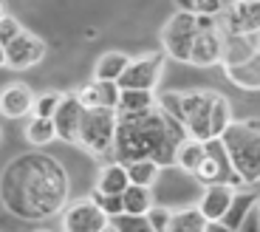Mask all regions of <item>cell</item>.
I'll list each match as a JSON object with an SVG mask.
<instances>
[{
	"instance_id": "cell-34",
	"label": "cell",
	"mask_w": 260,
	"mask_h": 232,
	"mask_svg": "<svg viewBox=\"0 0 260 232\" xmlns=\"http://www.w3.org/2000/svg\"><path fill=\"white\" fill-rule=\"evenodd\" d=\"M3 14H6V6H3V0H0V17H3Z\"/></svg>"
},
{
	"instance_id": "cell-14",
	"label": "cell",
	"mask_w": 260,
	"mask_h": 232,
	"mask_svg": "<svg viewBox=\"0 0 260 232\" xmlns=\"http://www.w3.org/2000/svg\"><path fill=\"white\" fill-rule=\"evenodd\" d=\"M257 54V32L249 34H221V63L238 65Z\"/></svg>"
},
{
	"instance_id": "cell-16",
	"label": "cell",
	"mask_w": 260,
	"mask_h": 232,
	"mask_svg": "<svg viewBox=\"0 0 260 232\" xmlns=\"http://www.w3.org/2000/svg\"><path fill=\"white\" fill-rule=\"evenodd\" d=\"M252 204H257V190H243V193H232V201H229L226 213L221 215V221H218V224H221L226 232H238V226H241L243 215H246V210H249Z\"/></svg>"
},
{
	"instance_id": "cell-20",
	"label": "cell",
	"mask_w": 260,
	"mask_h": 232,
	"mask_svg": "<svg viewBox=\"0 0 260 232\" xmlns=\"http://www.w3.org/2000/svg\"><path fill=\"white\" fill-rule=\"evenodd\" d=\"M122 207H124V213L144 215L150 207H153V193H150V187H142V184H127V187L122 190Z\"/></svg>"
},
{
	"instance_id": "cell-13",
	"label": "cell",
	"mask_w": 260,
	"mask_h": 232,
	"mask_svg": "<svg viewBox=\"0 0 260 232\" xmlns=\"http://www.w3.org/2000/svg\"><path fill=\"white\" fill-rule=\"evenodd\" d=\"M79 99L82 108H113L116 110V102H119V85L113 79H93V82H85L82 88L74 91Z\"/></svg>"
},
{
	"instance_id": "cell-21",
	"label": "cell",
	"mask_w": 260,
	"mask_h": 232,
	"mask_svg": "<svg viewBox=\"0 0 260 232\" xmlns=\"http://www.w3.org/2000/svg\"><path fill=\"white\" fill-rule=\"evenodd\" d=\"M204 142H198V139H184L181 144H178V150H176V159H173V164H178L181 170H187V173H192L198 164H201V159H204Z\"/></svg>"
},
{
	"instance_id": "cell-4",
	"label": "cell",
	"mask_w": 260,
	"mask_h": 232,
	"mask_svg": "<svg viewBox=\"0 0 260 232\" xmlns=\"http://www.w3.org/2000/svg\"><path fill=\"white\" fill-rule=\"evenodd\" d=\"M223 153L229 159V167L241 176L243 184L254 187L260 179V156H257V119L229 122L223 133L218 136Z\"/></svg>"
},
{
	"instance_id": "cell-32",
	"label": "cell",
	"mask_w": 260,
	"mask_h": 232,
	"mask_svg": "<svg viewBox=\"0 0 260 232\" xmlns=\"http://www.w3.org/2000/svg\"><path fill=\"white\" fill-rule=\"evenodd\" d=\"M238 232H257V204H252V207L246 210V215H243Z\"/></svg>"
},
{
	"instance_id": "cell-11",
	"label": "cell",
	"mask_w": 260,
	"mask_h": 232,
	"mask_svg": "<svg viewBox=\"0 0 260 232\" xmlns=\"http://www.w3.org/2000/svg\"><path fill=\"white\" fill-rule=\"evenodd\" d=\"M187 63L198 65V68H209V65L221 63V32L218 28H201V32H195Z\"/></svg>"
},
{
	"instance_id": "cell-30",
	"label": "cell",
	"mask_w": 260,
	"mask_h": 232,
	"mask_svg": "<svg viewBox=\"0 0 260 232\" xmlns=\"http://www.w3.org/2000/svg\"><path fill=\"white\" fill-rule=\"evenodd\" d=\"M170 210H161V207H150L147 213H144V218H147L150 224V232H167L170 226Z\"/></svg>"
},
{
	"instance_id": "cell-3",
	"label": "cell",
	"mask_w": 260,
	"mask_h": 232,
	"mask_svg": "<svg viewBox=\"0 0 260 232\" xmlns=\"http://www.w3.org/2000/svg\"><path fill=\"white\" fill-rule=\"evenodd\" d=\"M178 122L184 125V133L189 139H218L232 122L229 99L218 91H178Z\"/></svg>"
},
{
	"instance_id": "cell-33",
	"label": "cell",
	"mask_w": 260,
	"mask_h": 232,
	"mask_svg": "<svg viewBox=\"0 0 260 232\" xmlns=\"http://www.w3.org/2000/svg\"><path fill=\"white\" fill-rule=\"evenodd\" d=\"M0 65H6V48L0 45Z\"/></svg>"
},
{
	"instance_id": "cell-28",
	"label": "cell",
	"mask_w": 260,
	"mask_h": 232,
	"mask_svg": "<svg viewBox=\"0 0 260 232\" xmlns=\"http://www.w3.org/2000/svg\"><path fill=\"white\" fill-rule=\"evenodd\" d=\"M91 201H96L99 207H102V213L111 218V215H119L124 210L122 207V193H99V190H93Z\"/></svg>"
},
{
	"instance_id": "cell-26",
	"label": "cell",
	"mask_w": 260,
	"mask_h": 232,
	"mask_svg": "<svg viewBox=\"0 0 260 232\" xmlns=\"http://www.w3.org/2000/svg\"><path fill=\"white\" fill-rule=\"evenodd\" d=\"M108 226L111 229H116V232H150V224H147V218L144 215H139V213H119V215H111L108 218Z\"/></svg>"
},
{
	"instance_id": "cell-23",
	"label": "cell",
	"mask_w": 260,
	"mask_h": 232,
	"mask_svg": "<svg viewBox=\"0 0 260 232\" xmlns=\"http://www.w3.org/2000/svg\"><path fill=\"white\" fill-rule=\"evenodd\" d=\"M204 229H209V221L198 213V207H195V210H184V213L170 215L167 232H204Z\"/></svg>"
},
{
	"instance_id": "cell-35",
	"label": "cell",
	"mask_w": 260,
	"mask_h": 232,
	"mask_svg": "<svg viewBox=\"0 0 260 232\" xmlns=\"http://www.w3.org/2000/svg\"><path fill=\"white\" fill-rule=\"evenodd\" d=\"M238 3H257V0H238Z\"/></svg>"
},
{
	"instance_id": "cell-10",
	"label": "cell",
	"mask_w": 260,
	"mask_h": 232,
	"mask_svg": "<svg viewBox=\"0 0 260 232\" xmlns=\"http://www.w3.org/2000/svg\"><path fill=\"white\" fill-rule=\"evenodd\" d=\"M82 105H79L77 94H62L57 110H54V130L62 142H77V133H79V119H82Z\"/></svg>"
},
{
	"instance_id": "cell-19",
	"label": "cell",
	"mask_w": 260,
	"mask_h": 232,
	"mask_svg": "<svg viewBox=\"0 0 260 232\" xmlns=\"http://www.w3.org/2000/svg\"><path fill=\"white\" fill-rule=\"evenodd\" d=\"M127 170H124L122 161H111L108 167H102L99 173V181H96V190L99 193H122L127 187Z\"/></svg>"
},
{
	"instance_id": "cell-22",
	"label": "cell",
	"mask_w": 260,
	"mask_h": 232,
	"mask_svg": "<svg viewBox=\"0 0 260 232\" xmlns=\"http://www.w3.org/2000/svg\"><path fill=\"white\" fill-rule=\"evenodd\" d=\"M127 170V181L130 184H142V187H153V181L158 179V164L153 159H136V161H127L124 164Z\"/></svg>"
},
{
	"instance_id": "cell-2",
	"label": "cell",
	"mask_w": 260,
	"mask_h": 232,
	"mask_svg": "<svg viewBox=\"0 0 260 232\" xmlns=\"http://www.w3.org/2000/svg\"><path fill=\"white\" fill-rule=\"evenodd\" d=\"M187 139L184 125L161 110L158 105L139 110V113H116V133H113V161L153 159L158 167H167L176 159L178 144Z\"/></svg>"
},
{
	"instance_id": "cell-7",
	"label": "cell",
	"mask_w": 260,
	"mask_h": 232,
	"mask_svg": "<svg viewBox=\"0 0 260 232\" xmlns=\"http://www.w3.org/2000/svg\"><path fill=\"white\" fill-rule=\"evenodd\" d=\"M164 71V54H147V57L130 60L124 65V71L116 77L119 88H142V91H153L161 79Z\"/></svg>"
},
{
	"instance_id": "cell-25",
	"label": "cell",
	"mask_w": 260,
	"mask_h": 232,
	"mask_svg": "<svg viewBox=\"0 0 260 232\" xmlns=\"http://www.w3.org/2000/svg\"><path fill=\"white\" fill-rule=\"evenodd\" d=\"M26 139H28L31 144H37V148H43V144H51L54 139H57L54 119H51V116H34L31 122H28V128H26Z\"/></svg>"
},
{
	"instance_id": "cell-1",
	"label": "cell",
	"mask_w": 260,
	"mask_h": 232,
	"mask_svg": "<svg viewBox=\"0 0 260 232\" xmlns=\"http://www.w3.org/2000/svg\"><path fill=\"white\" fill-rule=\"evenodd\" d=\"M0 198L17 218H48L68 198V176L51 156H20L0 176Z\"/></svg>"
},
{
	"instance_id": "cell-5",
	"label": "cell",
	"mask_w": 260,
	"mask_h": 232,
	"mask_svg": "<svg viewBox=\"0 0 260 232\" xmlns=\"http://www.w3.org/2000/svg\"><path fill=\"white\" fill-rule=\"evenodd\" d=\"M116 133V110L113 108H85L79 119L77 142L93 156H111Z\"/></svg>"
},
{
	"instance_id": "cell-12",
	"label": "cell",
	"mask_w": 260,
	"mask_h": 232,
	"mask_svg": "<svg viewBox=\"0 0 260 232\" xmlns=\"http://www.w3.org/2000/svg\"><path fill=\"white\" fill-rule=\"evenodd\" d=\"M204 187L207 190H204L201 201H198V213H201L209 224H218L221 215L226 213L229 201H232L235 187L226 184V181H215V184H204Z\"/></svg>"
},
{
	"instance_id": "cell-18",
	"label": "cell",
	"mask_w": 260,
	"mask_h": 232,
	"mask_svg": "<svg viewBox=\"0 0 260 232\" xmlns=\"http://www.w3.org/2000/svg\"><path fill=\"white\" fill-rule=\"evenodd\" d=\"M156 105L153 91H142V88H119V102H116V113H139V110Z\"/></svg>"
},
{
	"instance_id": "cell-31",
	"label": "cell",
	"mask_w": 260,
	"mask_h": 232,
	"mask_svg": "<svg viewBox=\"0 0 260 232\" xmlns=\"http://www.w3.org/2000/svg\"><path fill=\"white\" fill-rule=\"evenodd\" d=\"M20 32H23V26H20L17 17H12V14H3V17H0V45H3V48H6Z\"/></svg>"
},
{
	"instance_id": "cell-15",
	"label": "cell",
	"mask_w": 260,
	"mask_h": 232,
	"mask_svg": "<svg viewBox=\"0 0 260 232\" xmlns=\"http://www.w3.org/2000/svg\"><path fill=\"white\" fill-rule=\"evenodd\" d=\"M34 105V94L28 85L23 82H14L9 88L0 91V113L9 116V119H20V116H26Z\"/></svg>"
},
{
	"instance_id": "cell-29",
	"label": "cell",
	"mask_w": 260,
	"mask_h": 232,
	"mask_svg": "<svg viewBox=\"0 0 260 232\" xmlns=\"http://www.w3.org/2000/svg\"><path fill=\"white\" fill-rule=\"evenodd\" d=\"M59 99H62V94H57V91H48V94L37 97V99H34V105H31L34 116H54V110H57Z\"/></svg>"
},
{
	"instance_id": "cell-17",
	"label": "cell",
	"mask_w": 260,
	"mask_h": 232,
	"mask_svg": "<svg viewBox=\"0 0 260 232\" xmlns=\"http://www.w3.org/2000/svg\"><path fill=\"white\" fill-rule=\"evenodd\" d=\"M223 74H226V79H229V82H235L238 88L257 91L260 88V60H257V54H254L252 60H246V63L223 65Z\"/></svg>"
},
{
	"instance_id": "cell-9",
	"label": "cell",
	"mask_w": 260,
	"mask_h": 232,
	"mask_svg": "<svg viewBox=\"0 0 260 232\" xmlns=\"http://www.w3.org/2000/svg\"><path fill=\"white\" fill-rule=\"evenodd\" d=\"M46 57V43L37 37V34L20 32L12 43L6 45V65L14 71H23V68H31L40 60Z\"/></svg>"
},
{
	"instance_id": "cell-6",
	"label": "cell",
	"mask_w": 260,
	"mask_h": 232,
	"mask_svg": "<svg viewBox=\"0 0 260 232\" xmlns=\"http://www.w3.org/2000/svg\"><path fill=\"white\" fill-rule=\"evenodd\" d=\"M195 32H198V28H195V14L176 12L167 23H164V28H161L164 51H167L173 60H178V63H187V60H189V45H192Z\"/></svg>"
},
{
	"instance_id": "cell-27",
	"label": "cell",
	"mask_w": 260,
	"mask_h": 232,
	"mask_svg": "<svg viewBox=\"0 0 260 232\" xmlns=\"http://www.w3.org/2000/svg\"><path fill=\"white\" fill-rule=\"evenodd\" d=\"M178 12L189 14H218L223 9V0H176Z\"/></svg>"
},
{
	"instance_id": "cell-24",
	"label": "cell",
	"mask_w": 260,
	"mask_h": 232,
	"mask_svg": "<svg viewBox=\"0 0 260 232\" xmlns=\"http://www.w3.org/2000/svg\"><path fill=\"white\" fill-rule=\"evenodd\" d=\"M127 63H130V57H127V54H122V51L102 54L99 63H96V71H93V79H113V82H116V77L124 71V65H127Z\"/></svg>"
},
{
	"instance_id": "cell-8",
	"label": "cell",
	"mask_w": 260,
	"mask_h": 232,
	"mask_svg": "<svg viewBox=\"0 0 260 232\" xmlns=\"http://www.w3.org/2000/svg\"><path fill=\"white\" fill-rule=\"evenodd\" d=\"M62 229L65 232H102L108 229V215L96 201H77L65 210L62 215Z\"/></svg>"
}]
</instances>
